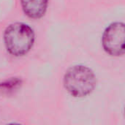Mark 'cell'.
<instances>
[{"label": "cell", "mask_w": 125, "mask_h": 125, "mask_svg": "<svg viewBox=\"0 0 125 125\" xmlns=\"http://www.w3.org/2000/svg\"><path fill=\"white\" fill-rule=\"evenodd\" d=\"M63 85L74 97H85L93 92L97 85L94 73L89 67L78 64L70 67L64 73Z\"/></svg>", "instance_id": "1"}, {"label": "cell", "mask_w": 125, "mask_h": 125, "mask_svg": "<svg viewBox=\"0 0 125 125\" xmlns=\"http://www.w3.org/2000/svg\"><path fill=\"white\" fill-rule=\"evenodd\" d=\"M35 34L31 27L24 23L9 25L4 33V41L7 51L12 56H23L32 48Z\"/></svg>", "instance_id": "2"}, {"label": "cell", "mask_w": 125, "mask_h": 125, "mask_svg": "<svg viewBox=\"0 0 125 125\" xmlns=\"http://www.w3.org/2000/svg\"><path fill=\"white\" fill-rule=\"evenodd\" d=\"M125 23L114 22L104 31L102 44L104 51L112 56H122L125 54Z\"/></svg>", "instance_id": "3"}, {"label": "cell", "mask_w": 125, "mask_h": 125, "mask_svg": "<svg viewBox=\"0 0 125 125\" xmlns=\"http://www.w3.org/2000/svg\"><path fill=\"white\" fill-rule=\"evenodd\" d=\"M24 14L31 19L42 18L48 8V0H20Z\"/></svg>", "instance_id": "4"}]
</instances>
